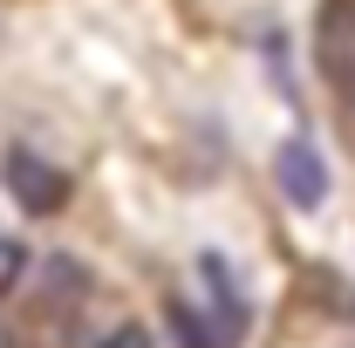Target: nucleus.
I'll return each instance as SVG.
<instances>
[{"label":"nucleus","mask_w":355,"mask_h":348,"mask_svg":"<svg viewBox=\"0 0 355 348\" xmlns=\"http://www.w3.org/2000/svg\"><path fill=\"white\" fill-rule=\"evenodd\" d=\"M21 273H28V246H21V239H0V294H7Z\"/></svg>","instance_id":"nucleus-6"},{"label":"nucleus","mask_w":355,"mask_h":348,"mask_svg":"<svg viewBox=\"0 0 355 348\" xmlns=\"http://www.w3.org/2000/svg\"><path fill=\"white\" fill-rule=\"evenodd\" d=\"M0 177H7V191H14V205L21 212H62L69 205V177L55 171L48 157H35V150H7V164H0Z\"/></svg>","instance_id":"nucleus-2"},{"label":"nucleus","mask_w":355,"mask_h":348,"mask_svg":"<svg viewBox=\"0 0 355 348\" xmlns=\"http://www.w3.org/2000/svg\"><path fill=\"white\" fill-rule=\"evenodd\" d=\"M96 348H150V335H144L137 321H123V328H110V335H103Z\"/></svg>","instance_id":"nucleus-7"},{"label":"nucleus","mask_w":355,"mask_h":348,"mask_svg":"<svg viewBox=\"0 0 355 348\" xmlns=\"http://www.w3.org/2000/svg\"><path fill=\"white\" fill-rule=\"evenodd\" d=\"M314 62H321V76L355 96V0H328L321 7V21H314Z\"/></svg>","instance_id":"nucleus-1"},{"label":"nucleus","mask_w":355,"mask_h":348,"mask_svg":"<svg viewBox=\"0 0 355 348\" xmlns=\"http://www.w3.org/2000/svg\"><path fill=\"white\" fill-rule=\"evenodd\" d=\"M62 328H69V321H55V314H42V307H28L21 321L0 328V348H62Z\"/></svg>","instance_id":"nucleus-5"},{"label":"nucleus","mask_w":355,"mask_h":348,"mask_svg":"<svg viewBox=\"0 0 355 348\" xmlns=\"http://www.w3.org/2000/svg\"><path fill=\"white\" fill-rule=\"evenodd\" d=\"M198 273H205V294H212V328H219V342H239V328H246V301H239L225 260H205Z\"/></svg>","instance_id":"nucleus-4"},{"label":"nucleus","mask_w":355,"mask_h":348,"mask_svg":"<svg viewBox=\"0 0 355 348\" xmlns=\"http://www.w3.org/2000/svg\"><path fill=\"white\" fill-rule=\"evenodd\" d=\"M273 177H280L287 205H301V212H314V205L328 198V164H321V150H314L308 137H287V143L273 150Z\"/></svg>","instance_id":"nucleus-3"}]
</instances>
